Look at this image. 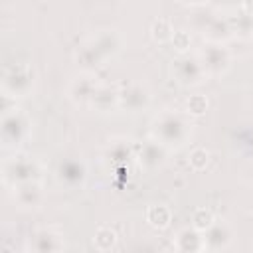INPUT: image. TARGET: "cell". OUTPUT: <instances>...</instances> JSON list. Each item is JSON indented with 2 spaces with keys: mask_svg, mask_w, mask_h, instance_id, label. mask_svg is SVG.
Masks as SVG:
<instances>
[{
  "mask_svg": "<svg viewBox=\"0 0 253 253\" xmlns=\"http://www.w3.org/2000/svg\"><path fill=\"white\" fill-rule=\"evenodd\" d=\"M192 121L188 113L176 109L160 111L150 123V136L162 142L168 150L182 148L192 138Z\"/></svg>",
  "mask_w": 253,
  "mask_h": 253,
  "instance_id": "cell-1",
  "label": "cell"
},
{
  "mask_svg": "<svg viewBox=\"0 0 253 253\" xmlns=\"http://www.w3.org/2000/svg\"><path fill=\"white\" fill-rule=\"evenodd\" d=\"M40 172L38 160L28 154H12L2 162V182L10 188L28 180H40Z\"/></svg>",
  "mask_w": 253,
  "mask_h": 253,
  "instance_id": "cell-2",
  "label": "cell"
},
{
  "mask_svg": "<svg viewBox=\"0 0 253 253\" xmlns=\"http://www.w3.org/2000/svg\"><path fill=\"white\" fill-rule=\"evenodd\" d=\"M36 73L28 63H12L2 73V91L6 97H26L34 91Z\"/></svg>",
  "mask_w": 253,
  "mask_h": 253,
  "instance_id": "cell-3",
  "label": "cell"
},
{
  "mask_svg": "<svg viewBox=\"0 0 253 253\" xmlns=\"http://www.w3.org/2000/svg\"><path fill=\"white\" fill-rule=\"evenodd\" d=\"M32 130V121L30 117L20 111V109H10L2 113V121H0V136L2 142L6 146H18L22 144Z\"/></svg>",
  "mask_w": 253,
  "mask_h": 253,
  "instance_id": "cell-4",
  "label": "cell"
},
{
  "mask_svg": "<svg viewBox=\"0 0 253 253\" xmlns=\"http://www.w3.org/2000/svg\"><path fill=\"white\" fill-rule=\"evenodd\" d=\"M172 75L184 87H198L208 79L198 53H178L172 61Z\"/></svg>",
  "mask_w": 253,
  "mask_h": 253,
  "instance_id": "cell-5",
  "label": "cell"
},
{
  "mask_svg": "<svg viewBox=\"0 0 253 253\" xmlns=\"http://www.w3.org/2000/svg\"><path fill=\"white\" fill-rule=\"evenodd\" d=\"M202 65L208 73V77H219L231 67V53L225 47V43H213L206 42L198 51Z\"/></svg>",
  "mask_w": 253,
  "mask_h": 253,
  "instance_id": "cell-6",
  "label": "cell"
},
{
  "mask_svg": "<svg viewBox=\"0 0 253 253\" xmlns=\"http://www.w3.org/2000/svg\"><path fill=\"white\" fill-rule=\"evenodd\" d=\"M99 77L97 73H91V71H79L67 85V97L73 105L77 107H89L91 99H93V93L99 85Z\"/></svg>",
  "mask_w": 253,
  "mask_h": 253,
  "instance_id": "cell-7",
  "label": "cell"
},
{
  "mask_svg": "<svg viewBox=\"0 0 253 253\" xmlns=\"http://www.w3.org/2000/svg\"><path fill=\"white\" fill-rule=\"evenodd\" d=\"M12 198L22 210H38L45 200V190L40 180H28L12 188Z\"/></svg>",
  "mask_w": 253,
  "mask_h": 253,
  "instance_id": "cell-8",
  "label": "cell"
},
{
  "mask_svg": "<svg viewBox=\"0 0 253 253\" xmlns=\"http://www.w3.org/2000/svg\"><path fill=\"white\" fill-rule=\"evenodd\" d=\"M55 176H57V182L63 184L65 188H81L87 180V164L79 156L65 158L57 164Z\"/></svg>",
  "mask_w": 253,
  "mask_h": 253,
  "instance_id": "cell-9",
  "label": "cell"
},
{
  "mask_svg": "<svg viewBox=\"0 0 253 253\" xmlns=\"http://www.w3.org/2000/svg\"><path fill=\"white\" fill-rule=\"evenodd\" d=\"M150 91L146 89V85L142 83H128L121 87V101H119V109L128 111V113H138L148 109L150 105Z\"/></svg>",
  "mask_w": 253,
  "mask_h": 253,
  "instance_id": "cell-10",
  "label": "cell"
},
{
  "mask_svg": "<svg viewBox=\"0 0 253 253\" xmlns=\"http://www.w3.org/2000/svg\"><path fill=\"white\" fill-rule=\"evenodd\" d=\"M28 249L34 253H55L65 249V239L63 235L53 229V227H40L32 233Z\"/></svg>",
  "mask_w": 253,
  "mask_h": 253,
  "instance_id": "cell-11",
  "label": "cell"
},
{
  "mask_svg": "<svg viewBox=\"0 0 253 253\" xmlns=\"http://www.w3.org/2000/svg\"><path fill=\"white\" fill-rule=\"evenodd\" d=\"M136 158L144 170H158L164 166V162L168 158V148L162 142H158L156 138H150V140L142 142V146L136 150Z\"/></svg>",
  "mask_w": 253,
  "mask_h": 253,
  "instance_id": "cell-12",
  "label": "cell"
},
{
  "mask_svg": "<svg viewBox=\"0 0 253 253\" xmlns=\"http://www.w3.org/2000/svg\"><path fill=\"white\" fill-rule=\"evenodd\" d=\"M119 101H121V87L117 83H99L89 107L99 113H109L119 109Z\"/></svg>",
  "mask_w": 253,
  "mask_h": 253,
  "instance_id": "cell-13",
  "label": "cell"
},
{
  "mask_svg": "<svg viewBox=\"0 0 253 253\" xmlns=\"http://www.w3.org/2000/svg\"><path fill=\"white\" fill-rule=\"evenodd\" d=\"M105 154H107V158H109V162H111L113 168H125L130 162V158H134L136 148H134V144H132L130 138H126V136H115V138L109 140Z\"/></svg>",
  "mask_w": 253,
  "mask_h": 253,
  "instance_id": "cell-14",
  "label": "cell"
},
{
  "mask_svg": "<svg viewBox=\"0 0 253 253\" xmlns=\"http://www.w3.org/2000/svg\"><path fill=\"white\" fill-rule=\"evenodd\" d=\"M233 231L223 219H215L206 231H204V243L210 251H223L231 245Z\"/></svg>",
  "mask_w": 253,
  "mask_h": 253,
  "instance_id": "cell-15",
  "label": "cell"
},
{
  "mask_svg": "<svg viewBox=\"0 0 253 253\" xmlns=\"http://www.w3.org/2000/svg\"><path fill=\"white\" fill-rule=\"evenodd\" d=\"M89 42L97 47V51L105 57V61H107L109 57L117 55V53L121 51V47H123V38H121V34H119L117 30H113V28H105V30L95 32V34L89 38Z\"/></svg>",
  "mask_w": 253,
  "mask_h": 253,
  "instance_id": "cell-16",
  "label": "cell"
},
{
  "mask_svg": "<svg viewBox=\"0 0 253 253\" xmlns=\"http://www.w3.org/2000/svg\"><path fill=\"white\" fill-rule=\"evenodd\" d=\"M73 61L75 65L79 67V71H91V73H97V69H101L105 65V57L97 51V47L87 40L83 42L75 53H73Z\"/></svg>",
  "mask_w": 253,
  "mask_h": 253,
  "instance_id": "cell-17",
  "label": "cell"
},
{
  "mask_svg": "<svg viewBox=\"0 0 253 253\" xmlns=\"http://www.w3.org/2000/svg\"><path fill=\"white\" fill-rule=\"evenodd\" d=\"M174 247L180 253H198V251H206V243H204V233L198 231L196 227L188 225L182 227L176 235H174Z\"/></svg>",
  "mask_w": 253,
  "mask_h": 253,
  "instance_id": "cell-18",
  "label": "cell"
},
{
  "mask_svg": "<svg viewBox=\"0 0 253 253\" xmlns=\"http://www.w3.org/2000/svg\"><path fill=\"white\" fill-rule=\"evenodd\" d=\"M202 34H204L206 42H213V43H225L227 40L233 38L227 16H215V14H211V18L204 26Z\"/></svg>",
  "mask_w": 253,
  "mask_h": 253,
  "instance_id": "cell-19",
  "label": "cell"
},
{
  "mask_svg": "<svg viewBox=\"0 0 253 253\" xmlns=\"http://www.w3.org/2000/svg\"><path fill=\"white\" fill-rule=\"evenodd\" d=\"M227 20H229L233 38H239V40H251L253 38V16L239 10L233 16H227Z\"/></svg>",
  "mask_w": 253,
  "mask_h": 253,
  "instance_id": "cell-20",
  "label": "cell"
},
{
  "mask_svg": "<svg viewBox=\"0 0 253 253\" xmlns=\"http://www.w3.org/2000/svg\"><path fill=\"white\" fill-rule=\"evenodd\" d=\"M170 221H172V211H170L168 206H164V204L148 206V210H146V223L150 227L162 231V229H166L170 225Z\"/></svg>",
  "mask_w": 253,
  "mask_h": 253,
  "instance_id": "cell-21",
  "label": "cell"
},
{
  "mask_svg": "<svg viewBox=\"0 0 253 253\" xmlns=\"http://www.w3.org/2000/svg\"><path fill=\"white\" fill-rule=\"evenodd\" d=\"M117 233L115 229H111L109 225H101L97 231H95V237H93V245L97 251H111L115 249L117 245Z\"/></svg>",
  "mask_w": 253,
  "mask_h": 253,
  "instance_id": "cell-22",
  "label": "cell"
},
{
  "mask_svg": "<svg viewBox=\"0 0 253 253\" xmlns=\"http://www.w3.org/2000/svg\"><path fill=\"white\" fill-rule=\"evenodd\" d=\"M172 34H174V26L168 18H156L152 20L150 24V36L154 42L158 43H164V42H170L172 40Z\"/></svg>",
  "mask_w": 253,
  "mask_h": 253,
  "instance_id": "cell-23",
  "label": "cell"
},
{
  "mask_svg": "<svg viewBox=\"0 0 253 253\" xmlns=\"http://www.w3.org/2000/svg\"><path fill=\"white\" fill-rule=\"evenodd\" d=\"M213 221H215V215L211 213V210H208V208H196L194 213H192V221H190V225L204 233Z\"/></svg>",
  "mask_w": 253,
  "mask_h": 253,
  "instance_id": "cell-24",
  "label": "cell"
},
{
  "mask_svg": "<svg viewBox=\"0 0 253 253\" xmlns=\"http://www.w3.org/2000/svg\"><path fill=\"white\" fill-rule=\"evenodd\" d=\"M208 97L206 95H200V93H196V95H190L188 99H186V113L190 115V117H202L206 111H208Z\"/></svg>",
  "mask_w": 253,
  "mask_h": 253,
  "instance_id": "cell-25",
  "label": "cell"
},
{
  "mask_svg": "<svg viewBox=\"0 0 253 253\" xmlns=\"http://www.w3.org/2000/svg\"><path fill=\"white\" fill-rule=\"evenodd\" d=\"M208 162H210V152H208L206 148H202V146L194 148V150L190 152V156H188V164H190V168L196 170V172L204 170V168L208 166Z\"/></svg>",
  "mask_w": 253,
  "mask_h": 253,
  "instance_id": "cell-26",
  "label": "cell"
},
{
  "mask_svg": "<svg viewBox=\"0 0 253 253\" xmlns=\"http://www.w3.org/2000/svg\"><path fill=\"white\" fill-rule=\"evenodd\" d=\"M170 43L174 45V49L178 53H188L190 51V45H192V36L186 30H174Z\"/></svg>",
  "mask_w": 253,
  "mask_h": 253,
  "instance_id": "cell-27",
  "label": "cell"
},
{
  "mask_svg": "<svg viewBox=\"0 0 253 253\" xmlns=\"http://www.w3.org/2000/svg\"><path fill=\"white\" fill-rule=\"evenodd\" d=\"M241 10L249 16H253V0H241Z\"/></svg>",
  "mask_w": 253,
  "mask_h": 253,
  "instance_id": "cell-28",
  "label": "cell"
},
{
  "mask_svg": "<svg viewBox=\"0 0 253 253\" xmlns=\"http://www.w3.org/2000/svg\"><path fill=\"white\" fill-rule=\"evenodd\" d=\"M180 4H186V6H204L208 0H178Z\"/></svg>",
  "mask_w": 253,
  "mask_h": 253,
  "instance_id": "cell-29",
  "label": "cell"
}]
</instances>
